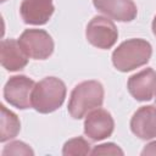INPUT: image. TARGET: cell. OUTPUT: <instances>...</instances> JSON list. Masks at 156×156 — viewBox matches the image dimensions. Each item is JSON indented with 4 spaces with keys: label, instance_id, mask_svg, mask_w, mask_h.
I'll return each mask as SVG.
<instances>
[{
    "label": "cell",
    "instance_id": "cell-1",
    "mask_svg": "<svg viewBox=\"0 0 156 156\" xmlns=\"http://www.w3.org/2000/svg\"><path fill=\"white\" fill-rule=\"evenodd\" d=\"M104 95V87L98 80H85L77 84L69 96L68 113L74 119L83 118L90 111L101 107Z\"/></svg>",
    "mask_w": 156,
    "mask_h": 156
},
{
    "label": "cell",
    "instance_id": "cell-2",
    "mask_svg": "<svg viewBox=\"0 0 156 156\" xmlns=\"http://www.w3.org/2000/svg\"><path fill=\"white\" fill-rule=\"evenodd\" d=\"M152 54L151 44L140 38L121 43L112 52V63L121 72H129L149 62Z\"/></svg>",
    "mask_w": 156,
    "mask_h": 156
},
{
    "label": "cell",
    "instance_id": "cell-3",
    "mask_svg": "<svg viewBox=\"0 0 156 156\" xmlns=\"http://www.w3.org/2000/svg\"><path fill=\"white\" fill-rule=\"evenodd\" d=\"M66 84L56 77H46L32 90V107L39 113H51L61 107L66 98Z\"/></svg>",
    "mask_w": 156,
    "mask_h": 156
},
{
    "label": "cell",
    "instance_id": "cell-4",
    "mask_svg": "<svg viewBox=\"0 0 156 156\" xmlns=\"http://www.w3.org/2000/svg\"><path fill=\"white\" fill-rule=\"evenodd\" d=\"M24 54L34 60H45L54 52V40L44 29H26L18 39Z\"/></svg>",
    "mask_w": 156,
    "mask_h": 156
},
{
    "label": "cell",
    "instance_id": "cell-5",
    "mask_svg": "<svg viewBox=\"0 0 156 156\" xmlns=\"http://www.w3.org/2000/svg\"><path fill=\"white\" fill-rule=\"evenodd\" d=\"M88 41L98 49H111L118 38L115 23L104 16H95L90 20L85 29Z\"/></svg>",
    "mask_w": 156,
    "mask_h": 156
},
{
    "label": "cell",
    "instance_id": "cell-6",
    "mask_svg": "<svg viewBox=\"0 0 156 156\" xmlns=\"http://www.w3.org/2000/svg\"><path fill=\"white\" fill-rule=\"evenodd\" d=\"M35 83L27 76H13L4 87V98L13 107L26 110L32 106V90Z\"/></svg>",
    "mask_w": 156,
    "mask_h": 156
},
{
    "label": "cell",
    "instance_id": "cell-7",
    "mask_svg": "<svg viewBox=\"0 0 156 156\" xmlns=\"http://www.w3.org/2000/svg\"><path fill=\"white\" fill-rule=\"evenodd\" d=\"M115 121L111 113L104 108L90 111L84 121V134L93 141L104 140L113 133Z\"/></svg>",
    "mask_w": 156,
    "mask_h": 156
},
{
    "label": "cell",
    "instance_id": "cell-8",
    "mask_svg": "<svg viewBox=\"0 0 156 156\" xmlns=\"http://www.w3.org/2000/svg\"><path fill=\"white\" fill-rule=\"evenodd\" d=\"M127 88L129 94L138 101H149L156 91V71L145 68L129 77Z\"/></svg>",
    "mask_w": 156,
    "mask_h": 156
},
{
    "label": "cell",
    "instance_id": "cell-9",
    "mask_svg": "<svg viewBox=\"0 0 156 156\" xmlns=\"http://www.w3.org/2000/svg\"><path fill=\"white\" fill-rule=\"evenodd\" d=\"M130 129L139 139L156 138V106L147 105L138 108L130 119Z\"/></svg>",
    "mask_w": 156,
    "mask_h": 156
},
{
    "label": "cell",
    "instance_id": "cell-10",
    "mask_svg": "<svg viewBox=\"0 0 156 156\" xmlns=\"http://www.w3.org/2000/svg\"><path fill=\"white\" fill-rule=\"evenodd\" d=\"M55 11L51 0H23L20 13L24 23L33 26L45 24Z\"/></svg>",
    "mask_w": 156,
    "mask_h": 156
},
{
    "label": "cell",
    "instance_id": "cell-11",
    "mask_svg": "<svg viewBox=\"0 0 156 156\" xmlns=\"http://www.w3.org/2000/svg\"><path fill=\"white\" fill-rule=\"evenodd\" d=\"M93 5L98 11L118 22H130L138 13L132 0H93Z\"/></svg>",
    "mask_w": 156,
    "mask_h": 156
},
{
    "label": "cell",
    "instance_id": "cell-12",
    "mask_svg": "<svg viewBox=\"0 0 156 156\" xmlns=\"http://www.w3.org/2000/svg\"><path fill=\"white\" fill-rule=\"evenodd\" d=\"M1 65L10 72L23 69L28 63V56L15 39H4L0 44Z\"/></svg>",
    "mask_w": 156,
    "mask_h": 156
},
{
    "label": "cell",
    "instance_id": "cell-13",
    "mask_svg": "<svg viewBox=\"0 0 156 156\" xmlns=\"http://www.w3.org/2000/svg\"><path fill=\"white\" fill-rule=\"evenodd\" d=\"M1 111V132H0V141L5 143L10 139L17 136L21 130V123L16 113L7 110L4 105H0Z\"/></svg>",
    "mask_w": 156,
    "mask_h": 156
},
{
    "label": "cell",
    "instance_id": "cell-14",
    "mask_svg": "<svg viewBox=\"0 0 156 156\" xmlns=\"http://www.w3.org/2000/svg\"><path fill=\"white\" fill-rule=\"evenodd\" d=\"M90 154V144L83 136H76L65 143L62 149V155H89Z\"/></svg>",
    "mask_w": 156,
    "mask_h": 156
},
{
    "label": "cell",
    "instance_id": "cell-15",
    "mask_svg": "<svg viewBox=\"0 0 156 156\" xmlns=\"http://www.w3.org/2000/svg\"><path fill=\"white\" fill-rule=\"evenodd\" d=\"M6 155H34V152L23 141H12L2 150V156Z\"/></svg>",
    "mask_w": 156,
    "mask_h": 156
},
{
    "label": "cell",
    "instance_id": "cell-16",
    "mask_svg": "<svg viewBox=\"0 0 156 156\" xmlns=\"http://www.w3.org/2000/svg\"><path fill=\"white\" fill-rule=\"evenodd\" d=\"M91 155H123V150L113 144V143H107V144H101V145H98L95 146L91 151H90Z\"/></svg>",
    "mask_w": 156,
    "mask_h": 156
},
{
    "label": "cell",
    "instance_id": "cell-17",
    "mask_svg": "<svg viewBox=\"0 0 156 156\" xmlns=\"http://www.w3.org/2000/svg\"><path fill=\"white\" fill-rule=\"evenodd\" d=\"M141 155L145 156V155H156V140L152 141V143H149L144 150L141 151Z\"/></svg>",
    "mask_w": 156,
    "mask_h": 156
},
{
    "label": "cell",
    "instance_id": "cell-18",
    "mask_svg": "<svg viewBox=\"0 0 156 156\" xmlns=\"http://www.w3.org/2000/svg\"><path fill=\"white\" fill-rule=\"evenodd\" d=\"M152 33H154V35L156 37V16L154 17V21H152Z\"/></svg>",
    "mask_w": 156,
    "mask_h": 156
},
{
    "label": "cell",
    "instance_id": "cell-19",
    "mask_svg": "<svg viewBox=\"0 0 156 156\" xmlns=\"http://www.w3.org/2000/svg\"><path fill=\"white\" fill-rule=\"evenodd\" d=\"M1 1H2V2H4V1H6V0H1Z\"/></svg>",
    "mask_w": 156,
    "mask_h": 156
},
{
    "label": "cell",
    "instance_id": "cell-20",
    "mask_svg": "<svg viewBox=\"0 0 156 156\" xmlns=\"http://www.w3.org/2000/svg\"><path fill=\"white\" fill-rule=\"evenodd\" d=\"M155 101H156V98H155Z\"/></svg>",
    "mask_w": 156,
    "mask_h": 156
}]
</instances>
